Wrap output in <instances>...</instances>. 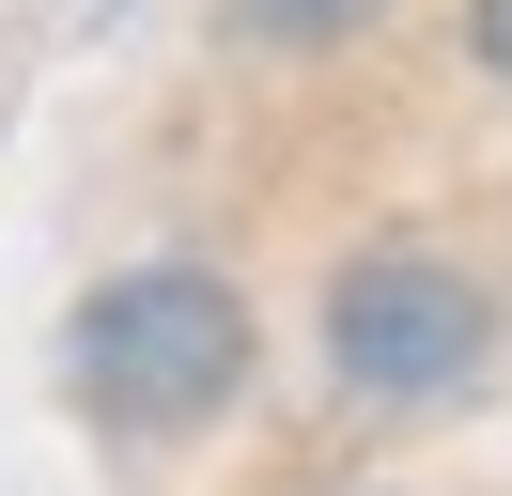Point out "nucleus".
Segmentation results:
<instances>
[{"instance_id": "nucleus-1", "label": "nucleus", "mask_w": 512, "mask_h": 496, "mask_svg": "<svg viewBox=\"0 0 512 496\" xmlns=\"http://www.w3.org/2000/svg\"><path fill=\"white\" fill-rule=\"evenodd\" d=\"M249 357H264V326H249V295H233L202 248L109 264L94 295L63 310V388H78V419L125 434V450H171V434L233 419V403H249Z\"/></svg>"}, {"instance_id": "nucleus-2", "label": "nucleus", "mask_w": 512, "mask_h": 496, "mask_svg": "<svg viewBox=\"0 0 512 496\" xmlns=\"http://www.w3.org/2000/svg\"><path fill=\"white\" fill-rule=\"evenodd\" d=\"M497 372V279L435 233H373L326 279V388L373 419H435Z\"/></svg>"}, {"instance_id": "nucleus-3", "label": "nucleus", "mask_w": 512, "mask_h": 496, "mask_svg": "<svg viewBox=\"0 0 512 496\" xmlns=\"http://www.w3.org/2000/svg\"><path fill=\"white\" fill-rule=\"evenodd\" d=\"M373 16H388V0H218V31L249 62H342Z\"/></svg>"}, {"instance_id": "nucleus-4", "label": "nucleus", "mask_w": 512, "mask_h": 496, "mask_svg": "<svg viewBox=\"0 0 512 496\" xmlns=\"http://www.w3.org/2000/svg\"><path fill=\"white\" fill-rule=\"evenodd\" d=\"M466 62H481V78L512 93V0H466Z\"/></svg>"}]
</instances>
